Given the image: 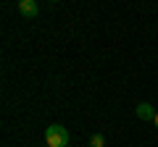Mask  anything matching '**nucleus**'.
Returning a JSON list of instances; mask_svg holds the SVG:
<instances>
[{
  "mask_svg": "<svg viewBox=\"0 0 158 147\" xmlns=\"http://www.w3.org/2000/svg\"><path fill=\"white\" fill-rule=\"evenodd\" d=\"M19 13H21L24 18H34L40 13V6L34 0H19Z\"/></svg>",
  "mask_w": 158,
  "mask_h": 147,
  "instance_id": "obj_2",
  "label": "nucleus"
},
{
  "mask_svg": "<svg viewBox=\"0 0 158 147\" xmlns=\"http://www.w3.org/2000/svg\"><path fill=\"white\" fill-rule=\"evenodd\" d=\"M90 147H106V137L103 134H92L90 137Z\"/></svg>",
  "mask_w": 158,
  "mask_h": 147,
  "instance_id": "obj_4",
  "label": "nucleus"
},
{
  "mask_svg": "<svg viewBox=\"0 0 158 147\" xmlns=\"http://www.w3.org/2000/svg\"><path fill=\"white\" fill-rule=\"evenodd\" d=\"M135 113H137V118H142V121H148V118L153 121V118H156V113H158V110H156V108L150 105V102H140Z\"/></svg>",
  "mask_w": 158,
  "mask_h": 147,
  "instance_id": "obj_3",
  "label": "nucleus"
},
{
  "mask_svg": "<svg viewBox=\"0 0 158 147\" xmlns=\"http://www.w3.org/2000/svg\"><path fill=\"white\" fill-rule=\"evenodd\" d=\"M153 124H156V129H158V113H156V118H153Z\"/></svg>",
  "mask_w": 158,
  "mask_h": 147,
  "instance_id": "obj_5",
  "label": "nucleus"
},
{
  "mask_svg": "<svg viewBox=\"0 0 158 147\" xmlns=\"http://www.w3.org/2000/svg\"><path fill=\"white\" fill-rule=\"evenodd\" d=\"M45 147H48V145H45Z\"/></svg>",
  "mask_w": 158,
  "mask_h": 147,
  "instance_id": "obj_6",
  "label": "nucleus"
},
{
  "mask_svg": "<svg viewBox=\"0 0 158 147\" xmlns=\"http://www.w3.org/2000/svg\"><path fill=\"white\" fill-rule=\"evenodd\" d=\"M45 145H48V147H66V145H69V131H66V126H61V124L48 126V129H45Z\"/></svg>",
  "mask_w": 158,
  "mask_h": 147,
  "instance_id": "obj_1",
  "label": "nucleus"
}]
</instances>
